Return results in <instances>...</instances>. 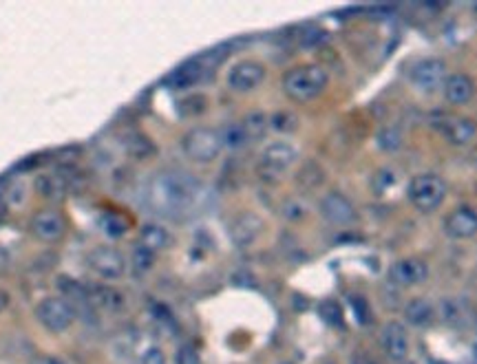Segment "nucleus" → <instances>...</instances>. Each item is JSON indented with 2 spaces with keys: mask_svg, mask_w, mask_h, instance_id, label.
Masks as SVG:
<instances>
[{
  "mask_svg": "<svg viewBox=\"0 0 477 364\" xmlns=\"http://www.w3.org/2000/svg\"><path fill=\"white\" fill-rule=\"evenodd\" d=\"M219 135H222V141H224V146H228V148H241V146H246L250 141V137H248L241 122L226 126V129Z\"/></svg>",
  "mask_w": 477,
  "mask_h": 364,
  "instance_id": "nucleus-24",
  "label": "nucleus"
},
{
  "mask_svg": "<svg viewBox=\"0 0 477 364\" xmlns=\"http://www.w3.org/2000/svg\"><path fill=\"white\" fill-rule=\"evenodd\" d=\"M88 267L93 269V274L104 281H117L126 271V259L124 254L115 247H96L88 252L86 257Z\"/></svg>",
  "mask_w": 477,
  "mask_h": 364,
  "instance_id": "nucleus-8",
  "label": "nucleus"
},
{
  "mask_svg": "<svg viewBox=\"0 0 477 364\" xmlns=\"http://www.w3.org/2000/svg\"><path fill=\"white\" fill-rule=\"evenodd\" d=\"M76 316H78V309L62 296H47L35 305V318H38V322L45 329L53 334L67 331L69 327L76 322Z\"/></svg>",
  "mask_w": 477,
  "mask_h": 364,
  "instance_id": "nucleus-3",
  "label": "nucleus"
},
{
  "mask_svg": "<svg viewBox=\"0 0 477 364\" xmlns=\"http://www.w3.org/2000/svg\"><path fill=\"white\" fill-rule=\"evenodd\" d=\"M5 216H7V204L3 201V199H0V223L5 221Z\"/></svg>",
  "mask_w": 477,
  "mask_h": 364,
  "instance_id": "nucleus-40",
  "label": "nucleus"
},
{
  "mask_svg": "<svg viewBox=\"0 0 477 364\" xmlns=\"http://www.w3.org/2000/svg\"><path fill=\"white\" fill-rule=\"evenodd\" d=\"M299 153L289 141H272L261 151L259 157V175L263 179L277 181L281 179L283 172H287L292 166H294Z\"/></svg>",
  "mask_w": 477,
  "mask_h": 364,
  "instance_id": "nucleus-5",
  "label": "nucleus"
},
{
  "mask_svg": "<svg viewBox=\"0 0 477 364\" xmlns=\"http://www.w3.org/2000/svg\"><path fill=\"white\" fill-rule=\"evenodd\" d=\"M318 210L325 221H329L332 225H350L356 218V210L352 201L340 192H327L321 199Z\"/></svg>",
  "mask_w": 477,
  "mask_h": 364,
  "instance_id": "nucleus-12",
  "label": "nucleus"
},
{
  "mask_svg": "<svg viewBox=\"0 0 477 364\" xmlns=\"http://www.w3.org/2000/svg\"><path fill=\"white\" fill-rule=\"evenodd\" d=\"M177 364H199V356L192 347H181L177 351Z\"/></svg>",
  "mask_w": 477,
  "mask_h": 364,
  "instance_id": "nucleus-35",
  "label": "nucleus"
},
{
  "mask_svg": "<svg viewBox=\"0 0 477 364\" xmlns=\"http://www.w3.org/2000/svg\"><path fill=\"white\" fill-rule=\"evenodd\" d=\"M447 196V186L437 175H415L409 184V199L420 212H433Z\"/></svg>",
  "mask_w": 477,
  "mask_h": 364,
  "instance_id": "nucleus-6",
  "label": "nucleus"
},
{
  "mask_svg": "<svg viewBox=\"0 0 477 364\" xmlns=\"http://www.w3.org/2000/svg\"><path fill=\"white\" fill-rule=\"evenodd\" d=\"M31 232L45 243H56L67 232V221L58 210H38L31 216Z\"/></svg>",
  "mask_w": 477,
  "mask_h": 364,
  "instance_id": "nucleus-11",
  "label": "nucleus"
},
{
  "mask_svg": "<svg viewBox=\"0 0 477 364\" xmlns=\"http://www.w3.org/2000/svg\"><path fill=\"white\" fill-rule=\"evenodd\" d=\"M402 364H413V362H402Z\"/></svg>",
  "mask_w": 477,
  "mask_h": 364,
  "instance_id": "nucleus-43",
  "label": "nucleus"
},
{
  "mask_svg": "<svg viewBox=\"0 0 477 364\" xmlns=\"http://www.w3.org/2000/svg\"><path fill=\"white\" fill-rule=\"evenodd\" d=\"M181 146H183V153H186L188 159H192L197 163H210L219 157V153H222L224 141H222L219 131L206 129V126H197V129L186 133Z\"/></svg>",
  "mask_w": 477,
  "mask_h": 364,
  "instance_id": "nucleus-4",
  "label": "nucleus"
},
{
  "mask_svg": "<svg viewBox=\"0 0 477 364\" xmlns=\"http://www.w3.org/2000/svg\"><path fill=\"white\" fill-rule=\"evenodd\" d=\"M153 263H155V252L146 249L142 245H137L133 249V267H135V271H139V274H146V271L153 269Z\"/></svg>",
  "mask_w": 477,
  "mask_h": 364,
  "instance_id": "nucleus-26",
  "label": "nucleus"
},
{
  "mask_svg": "<svg viewBox=\"0 0 477 364\" xmlns=\"http://www.w3.org/2000/svg\"><path fill=\"white\" fill-rule=\"evenodd\" d=\"M204 194L201 184L186 172L166 170L157 172L149 184H146V206L155 214L166 218H183L188 216Z\"/></svg>",
  "mask_w": 477,
  "mask_h": 364,
  "instance_id": "nucleus-1",
  "label": "nucleus"
},
{
  "mask_svg": "<svg viewBox=\"0 0 477 364\" xmlns=\"http://www.w3.org/2000/svg\"><path fill=\"white\" fill-rule=\"evenodd\" d=\"M327 38V33L323 29H307L301 33V45L303 47H316Z\"/></svg>",
  "mask_w": 477,
  "mask_h": 364,
  "instance_id": "nucleus-32",
  "label": "nucleus"
},
{
  "mask_svg": "<svg viewBox=\"0 0 477 364\" xmlns=\"http://www.w3.org/2000/svg\"><path fill=\"white\" fill-rule=\"evenodd\" d=\"M171 243V234L166 228H161L157 223H146L142 230H139V245L151 249V252H159L163 247H168Z\"/></svg>",
  "mask_w": 477,
  "mask_h": 364,
  "instance_id": "nucleus-21",
  "label": "nucleus"
},
{
  "mask_svg": "<svg viewBox=\"0 0 477 364\" xmlns=\"http://www.w3.org/2000/svg\"><path fill=\"white\" fill-rule=\"evenodd\" d=\"M352 307H354V312L360 322L369 320V305H367V300L362 296H352Z\"/></svg>",
  "mask_w": 477,
  "mask_h": 364,
  "instance_id": "nucleus-34",
  "label": "nucleus"
},
{
  "mask_svg": "<svg viewBox=\"0 0 477 364\" xmlns=\"http://www.w3.org/2000/svg\"><path fill=\"white\" fill-rule=\"evenodd\" d=\"M9 303H11V296H9V291L0 289V314H3L5 309L9 307Z\"/></svg>",
  "mask_w": 477,
  "mask_h": 364,
  "instance_id": "nucleus-38",
  "label": "nucleus"
},
{
  "mask_svg": "<svg viewBox=\"0 0 477 364\" xmlns=\"http://www.w3.org/2000/svg\"><path fill=\"white\" fill-rule=\"evenodd\" d=\"M35 190H38L40 196L49 199V201H60V199H64L69 186L64 184L60 175H40L35 179Z\"/></svg>",
  "mask_w": 477,
  "mask_h": 364,
  "instance_id": "nucleus-23",
  "label": "nucleus"
},
{
  "mask_svg": "<svg viewBox=\"0 0 477 364\" xmlns=\"http://www.w3.org/2000/svg\"><path fill=\"white\" fill-rule=\"evenodd\" d=\"M263 80H265V66L256 60L236 62L228 71V86L232 90H236V93H248V90H254Z\"/></svg>",
  "mask_w": 477,
  "mask_h": 364,
  "instance_id": "nucleus-10",
  "label": "nucleus"
},
{
  "mask_svg": "<svg viewBox=\"0 0 477 364\" xmlns=\"http://www.w3.org/2000/svg\"><path fill=\"white\" fill-rule=\"evenodd\" d=\"M318 314H321L323 320L329 322V324H334V327L343 324V312H340L338 303H334V300H325V303H321Z\"/></svg>",
  "mask_w": 477,
  "mask_h": 364,
  "instance_id": "nucleus-27",
  "label": "nucleus"
},
{
  "mask_svg": "<svg viewBox=\"0 0 477 364\" xmlns=\"http://www.w3.org/2000/svg\"><path fill=\"white\" fill-rule=\"evenodd\" d=\"M102 225H104V232L111 234V236H122L126 232V221H122L120 216H113V214L104 216L102 218Z\"/></svg>",
  "mask_w": 477,
  "mask_h": 364,
  "instance_id": "nucleus-29",
  "label": "nucleus"
},
{
  "mask_svg": "<svg viewBox=\"0 0 477 364\" xmlns=\"http://www.w3.org/2000/svg\"><path fill=\"white\" fill-rule=\"evenodd\" d=\"M442 88H444V98L449 100V104H455V106L469 104L475 93L473 80L469 76H464V73H453V76H449Z\"/></svg>",
  "mask_w": 477,
  "mask_h": 364,
  "instance_id": "nucleus-19",
  "label": "nucleus"
},
{
  "mask_svg": "<svg viewBox=\"0 0 477 364\" xmlns=\"http://www.w3.org/2000/svg\"><path fill=\"white\" fill-rule=\"evenodd\" d=\"M411 82L422 93H435L447 82V64L439 58H427L413 66Z\"/></svg>",
  "mask_w": 477,
  "mask_h": 364,
  "instance_id": "nucleus-9",
  "label": "nucleus"
},
{
  "mask_svg": "<svg viewBox=\"0 0 477 364\" xmlns=\"http://www.w3.org/2000/svg\"><path fill=\"white\" fill-rule=\"evenodd\" d=\"M439 314H442V320H444V322H449V324H457V322L462 320V312H460V307H457V303H455V300H451V298L442 300V305H439Z\"/></svg>",
  "mask_w": 477,
  "mask_h": 364,
  "instance_id": "nucleus-28",
  "label": "nucleus"
},
{
  "mask_svg": "<svg viewBox=\"0 0 477 364\" xmlns=\"http://www.w3.org/2000/svg\"><path fill=\"white\" fill-rule=\"evenodd\" d=\"M263 232V218L254 212H241L230 223V239L236 247H250Z\"/></svg>",
  "mask_w": 477,
  "mask_h": 364,
  "instance_id": "nucleus-13",
  "label": "nucleus"
},
{
  "mask_svg": "<svg viewBox=\"0 0 477 364\" xmlns=\"http://www.w3.org/2000/svg\"><path fill=\"white\" fill-rule=\"evenodd\" d=\"M27 196V186L21 184V181H13V184L9 186L7 190V201L9 204H23Z\"/></svg>",
  "mask_w": 477,
  "mask_h": 364,
  "instance_id": "nucleus-33",
  "label": "nucleus"
},
{
  "mask_svg": "<svg viewBox=\"0 0 477 364\" xmlns=\"http://www.w3.org/2000/svg\"><path fill=\"white\" fill-rule=\"evenodd\" d=\"M217 51H219V49H217ZM217 51L212 49V51L204 53V56H199V58H195V60H190V62H186V64L177 66V69L171 73V76H168V86L175 88V90H186V88H190V86H197L201 80L206 78V73H208L214 64L222 62L224 53H217Z\"/></svg>",
  "mask_w": 477,
  "mask_h": 364,
  "instance_id": "nucleus-7",
  "label": "nucleus"
},
{
  "mask_svg": "<svg viewBox=\"0 0 477 364\" xmlns=\"http://www.w3.org/2000/svg\"><path fill=\"white\" fill-rule=\"evenodd\" d=\"M142 364H166V356H163V351H161V349L151 347L149 351L144 353Z\"/></svg>",
  "mask_w": 477,
  "mask_h": 364,
  "instance_id": "nucleus-36",
  "label": "nucleus"
},
{
  "mask_svg": "<svg viewBox=\"0 0 477 364\" xmlns=\"http://www.w3.org/2000/svg\"><path fill=\"white\" fill-rule=\"evenodd\" d=\"M241 124H243V129H246V133H248L250 139H259V137L265 135L268 126H270V119L263 113H252Z\"/></svg>",
  "mask_w": 477,
  "mask_h": 364,
  "instance_id": "nucleus-25",
  "label": "nucleus"
},
{
  "mask_svg": "<svg viewBox=\"0 0 477 364\" xmlns=\"http://www.w3.org/2000/svg\"><path fill=\"white\" fill-rule=\"evenodd\" d=\"M33 364H64V362L58 360V358H53V356H40V358L33 360Z\"/></svg>",
  "mask_w": 477,
  "mask_h": 364,
  "instance_id": "nucleus-37",
  "label": "nucleus"
},
{
  "mask_svg": "<svg viewBox=\"0 0 477 364\" xmlns=\"http://www.w3.org/2000/svg\"><path fill=\"white\" fill-rule=\"evenodd\" d=\"M473 351H475V360H477V344H475V349H473Z\"/></svg>",
  "mask_w": 477,
  "mask_h": 364,
  "instance_id": "nucleus-42",
  "label": "nucleus"
},
{
  "mask_svg": "<svg viewBox=\"0 0 477 364\" xmlns=\"http://www.w3.org/2000/svg\"><path fill=\"white\" fill-rule=\"evenodd\" d=\"M429 276V267L427 263H422L418 259H402L396 261L389 267V281L398 287H413L425 283Z\"/></svg>",
  "mask_w": 477,
  "mask_h": 364,
  "instance_id": "nucleus-15",
  "label": "nucleus"
},
{
  "mask_svg": "<svg viewBox=\"0 0 477 364\" xmlns=\"http://www.w3.org/2000/svg\"><path fill=\"white\" fill-rule=\"evenodd\" d=\"M352 364H378L376 360H372V358H364V356H360V358H356Z\"/></svg>",
  "mask_w": 477,
  "mask_h": 364,
  "instance_id": "nucleus-39",
  "label": "nucleus"
},
{
  "mask_svg": "<svg viewBox=\"0 0 477 364\" xmlns=\"http://www.w3.org/2000/svg\"><path fill=\"white\" fill-rule=\"evenodd\" d=\"M475 320H477V309H475Z\"/></svg>",
  "mask_w": 477,
  "mask_h": 364,
  "instance_id": "nucleus-44",
  "label": "nucleus"
},
{
  "mask_svg": "<svg viewBox=\"0 0 477 364\" xmlns=\"http://www.w3.org/2000/svg\"><path fill=\"white\" fill-rule=\"evenodd\" d=\"M329 76L321 64H303L294 66L285 73L283 90L289 100L294 102H309L318 98L327 88Z\"/></svg>",
  "mask_w": 477,
  "mask_h": 364,
  "instance_id": "nucleus-2",
  "label": "nucleus"
},
{
  "mask_svg": "<svg viewBox=\"0 0 477 364\" xmlns=\"http://www.w3.org/2000/svg\"><path fill=\"white\" fill-rule=\"evenodd\" d=\"M88 303L96 305L102 312H108V314H117L124 309L126 305V298L122 291H117L115 287H108V285H93L88 287Z\"/></svg>",
  "mask_w": 477,
  "mask_h": 364,
  "instance_id": "nucleus-18",
  "label": "nucleus"
},
{
  "mask_svg": "<svg viewBox=\"0 0 477 364\" xmlns=\"http://www.w3.org/2000/svg\"><path fill=\"white\" fill-rule=\"evenodd\" d=\"M0 267H7V257L3 249H0Z\"/></svg>",
  "mask_w": 477,
  "mask_h": 364,
  "instance_id": "nucleus-41",
  "label": "nucleus"
},
{
  "mask_svg": "<svg viewBox=\"0 0 477 364\" xmlns=\"http://www.w3.org/2000/svg\"><path fill=\"white\" fill-rule=\"evenodd\" d=\"M122 143H124V151L131 155V157H135V159H149L157 151L155 143L149 137H146L144 133H137V131L126 133L124 139H122Z\"/></svg>",
  "mask_w": 477,
  "mask_h": 364,
  "instance_id": "nucleus-22",
  "label": "nucleus"
},
{
  "mask_svg": "<svg viewBox=\"0 0 477 364\" xmlns=\"http://www.w3.org/2000/svg\"><path fill=\"white\" fill-rule=\"evenodd\" d=\"M380 342H382L384 353H387L391 360H396V362H405L407 360V356H409V336H407L405 324H400L396 320L387 322L382 327V331H380Z\"/></svg>",
  "mask_w": 477,
  "mask_h": 364,
  "instance_id": "nucleus-14",
  "label": "nucleus"
},
{
  "mask_svg": "<svg viewBox=\"0 0 477 364\" xmlns=\"http://www.w3.org/2000/svg\"><path fill=\"white\" fill-rule=\"evenodd\" d=\"M272 126L277 131H294L297 129V117L289 113H279L272 117Z\"/></svg>",
  "mask_w": 477,
  "mask_h": 364,
  "instance_id": "nucleus-31",
  "label": "nucleus"
},
{
  "mask_svg": "<svg viewBox=\"0 0 477 364\" xmlns=\"http://www.w3.org/2000/svg\"><path fill=\"white\" fill-rule=\"evenodd\" d=\"M400 141H402V137H400V133H398L396 129H387V131H382V133H380V137H378V143L382 146L384 151H396L398 146H400Z\"/></svg>",
  "mask_w": 477,
  "mask_h": 364,
  "instance_id": "nucleus-30",
  "label": "nucleus"
},
{
  "mask_svg": "<svg viewBox=\"0 0 477 364\" xmlns=\"http://www.w3.org/2000/svg\"><path fill=\"white\" fill-rule=\"evenodd\" d=\"M405 318L413 327H429L435 318V309L427 298H411L405 305Z\"/></svg>",
  "mask_w": 477,
  "mask_h": 364,
  "instance_id": "nucleus-20",
  "label": "nucleus"
},
{
  "mask_svg": "<svg viewBox=\"0 0 477 364\" xmlns=\"http://www.w3.org/2000/svg\"><path fill=\"white\" fill-rule=\"evenodd\" d=\"M444 230L453 239H471V236L477 234V212L469 206L453 210L447 216Z\"/></svg>",
  "mask_w": 477,
  "mask_h": 364,
  "instance_id": "nucleus-16",
  "label": "nucleus"
},
{
  "mask_svg": "<svg viewBox=\"0 0 477 364\" xmlns=\"http://www.w3.org/2000/svg\"><path fill=\"white\" fill-rule=\"evenodd\" d=\"M437 126H439V133L453 146H466L477 135V126L466 117H442Z\"/></svg>",
  "mask_w": 477,
  "mask_h": 364,
  "instance_id": "nucleus-17",
  "label": "nucleus"
}]
</instances>
